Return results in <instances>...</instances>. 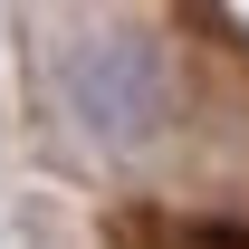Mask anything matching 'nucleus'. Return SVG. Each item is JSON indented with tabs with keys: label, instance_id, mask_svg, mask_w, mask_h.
<instances>
[{
	"label": "nucleus",
	"instance_id": "1",
	"mask_svg": "<svg viewBox=\"0 0 249 249\" xmlns=\"http://www.w3.org/2000/svg\"><path fill=\"white\" fill-rule=\"evenodd\" d=\"M67 87V115L87 124L96 144H154L163 115H173V58L134 29H106V38H77L58 67Z\"/></svg>",
	"mask_w": 249,
	"mask_h": 249
}]
</instances>
